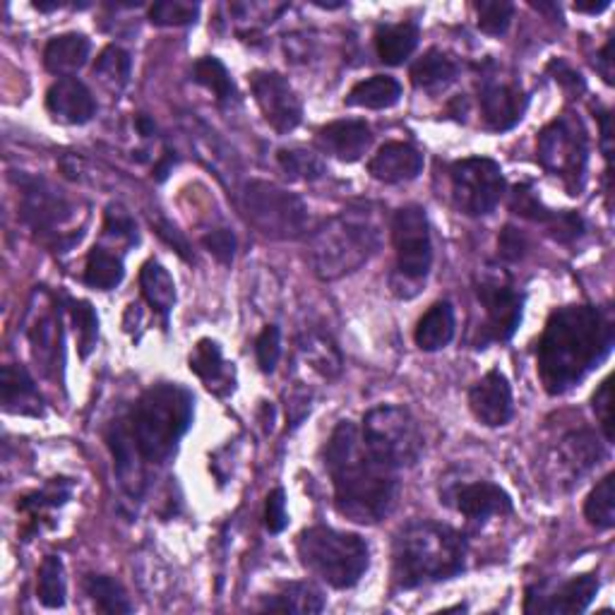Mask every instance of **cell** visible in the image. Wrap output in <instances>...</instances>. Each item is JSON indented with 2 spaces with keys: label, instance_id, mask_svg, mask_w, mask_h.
Wrapping results in <instances>:
<instances>
[{
  "label": "cell",
  "instance_id": "17",
  "mask_svg": "<svg viewBox=\"0 0 615 615\" xmlns=\"http://www.w3.org/2000/svg\"><path fill=\"white\" fill-rule=\"evenodd\" d=\"M109 447L116 459V474L121 479V486L130 496H140L145 488V459L137 449V443L133 437L130 421H116L111 425L109 433Z\"/></svg>",
  "mask_w": 615,
  "mask_h": 615
},
{
  "label": "cell",
  "instance_id": "53",
  "mask_svg": "<svg viewBox=\"0 0 615 615\" xmlns=\"http://www.w3.org/2000/svg\"><path fill=\"white\" fill-rule=\"evenodd\" d=\"M550 68H558V82L560 84H570V90H584V82H582V78H580V72H574V70H570L568 66H565V62H554V66Z\"/></svg>",
  "mask_w": 615,
  "mask_h": 615
},
{
  "label": "cell",
  "instance_id": "35",
  "mask_svg": "<svg viewBox=\"0 0 615 615\" xmlns=\"http://www.w3.org/2000/svg\"><path fill=\"white\" fill-rule=\"evenodd\" d=\"M123 260L118 255L109 253L106 248H94L90 258H87V267H84V282L102 288V292H109V288H116L123 282Z\"/></svg>",
  "mask_w": 615,
  "mask_h": 615
},
{
  "label": "cell",
  "instance_id": "43",
  "mask_svg": "<svg viewBox=\"0 0 615 615\" xmlns=\"http://www.w3.org/2000/svg\"><path fill=\"white\" fill-rule=\"evenodd\" d=\"M70 316L75 322V330H78L80 337V354L82 358H87L92 354V349L96 346V337H99V320L94 308L87 304V300H68Z\"/></svg>",
  "mask_w": 615,
  "mask_h": 615
},
{
  "label": "cell",
  "instance_id": "33",
  "mask_svg": "<svg viewBox=\"0 0 615 615\" xmlns=\"http://www.w3.org/2000/svg\"><path fill=\"white\" fill-rule=\"evenodd\" d=\"M84 589H87V596L94 601V606L102 613H111V615L133 613L128 594H125V589L113 580V577L90 574L84 582Z\"/></svg>",
  "mask_w": 615,
  "mask_h": 615
},
{
  "label": "cell",
  "instance_id": "18",
  "mask_svg": "<svg viewBox=\"0 0 615 615\" xmlns=\"http://www.w3.org/2000/svg\"><path fill=\"white\" fill-rule=\"evenodd\" d=\"M316 143L322 152L351 164L368 152L373 133L366 121H334L318 130Z\"/></svg>",
  "mask_w": 615,
  "mask_h": 615
},
{
  "label": "cell",
  "instance_id": "7",
  "mask_svg": "<svg viewBox=\"0 0 615 615\" xmlns=\"http://www.w3.org/2000/svg\"><path fill=\"white\" fill-rule=\"evenodd\" d=\"M392 243L397 250L392 292L399 298H413L421 292L433 265L431 224L423 207L407 205L395 212Z\"/></svg>",
  "mask_w": 615,
  "mask_h": 615
},
{
  "label": "cell",
  "instance_id": "14",
  "mask_svg": "<svg viewBox=\"0 0 615 615\" xmlns=\"http://www.w3.org/2000/svg\"><path fill=\"white\" fill-rule=\"evenodd\" d=\"M479 104H481V116L488 130L493 133H505L512 130L524 118L526 104L529 99L524 96L520 87L496 82L488 78L481 84L479 92Z\"/></svg>",
  "mask_w": 615,
  "mask_h": 615
},
{
  "label": "cell",
  "instance_id": "56",
  "mask_svg": "<svg viewBox=\"0 0 615 615\" xmlns=\"http://www.w3.org/2000/svg\"><path fill=\"white\" fill-rule=\"evenodd\" d=\"M171 164H173V155H164V161H161V164L155 169V173H157V179L159 181H164L167 179V173H169V169H171Z\"/></svg>",
  "mask_w": 615,
  "mask_h": 615
},
{
  "label": "cell",
  "instance_id": "38",
  "mask_svg": "<svg viewBox=\"0 0 615 615\" xmlns=\"http://www.w3.org/2000/svg\"><path fill=\"white\" fill-rule=\"evenodd\" d=\"M584 514L589 524H594L596 529H611L615 524V476L608 474L599 481L592 493L586 498Z\"/></svg>",
  "mask_w": 615,
  "mask_h": 615
},
{
  "label": "cell",
  "instance_id": "29",
  "mask_svg": "<svg viewBox=\"0 0 615 615\" xmlns=\"http://www.w3.org/2000/svg\"><path fill=\"white\" fill-rule=\"evenodd\" d=\"M140 286L143 296L147 298V304L152 306L155 312H159L164 324L169 322V312L175 306V284L169 270L161 265L157 260H149L143 265L140 272Z\"/></svg>",
  "mask_w": 615,
  "mask_h": 615
},
{
  "label": "cell",
  "instance_id": "30",
  "mask_svg": "<svg viewBox=\"0 0 615 615\" xmlns=\"http://www.w3.org/2000/svg\"><path fill=\"white\" fill-rule=\"evenodd\" d=\"M452 337H455V308L441 300L419 320L417 344L421 351H441L452 342Z\"/></svg>",
  "mask_w": 615,
  "mask_h": 615
},
{
  "label": "cell",
  "instance_id": "6",
  "mask_svg": "<svg viewBox=\"0 0 615 615\" xmlns=\"http://www.w3.org/2000/svg\"><path fill=\"white\" fill-rule=\"evenodd\" d=\"M298 556L312 574L334 589L356 586L371 565L368 544L358 534L332 526H310L300 532Z\"/></svg>",
  "mask_w": 615,
  "mask_h": 615
},
{
  "label": "cell",
  "instance_id": "12",
  "mask_svg": "<svg viewBox=\"0 0 615 615\" xmlns=\"http://www.w3.org/2000/svg\"><path fill=\"white\" fill-rule=\"evenodd\" d=\"M250 90L255 94L262 116L274 130L286 135L298 128L300 118H304V106H300L294 87L280 72H253L250 75Z\"/></svg>",
  "mask_w": 615,
  "mask_h": 615
},
{
  "label": "cell",
  "instance_id": "22",
  "mask_svg": "<svg viewBox=\"0 0 615 615\" xmlns=\"http://www.w3.org/2000/svg\"><path fill=\"white\" fill-rule=\"evenodd\" d=\"M457 510L471 522H486L493 514L512 512V498L491 481H476L457 491Z\"/></svg>",
  "mask_w": 615,
  "mask_h": 615
},
{
  "label": "cell",
  "instance_id": "51",
  "mask_svg": "<svg viewBox=\"0 0 615 615\" xmlns=\"http://www.w3.org/2000/svg\"><path fill=\"white\" fill-rule=\"evenodd\" d=\"M498 248H500V255H503L508 262H517L524 258L526 238L514 229V226H505L503 234L498 238Z\"/></svg>",
  "mask_w": 615,
  "mask_h": 615
},
{
  "label": "cell",
  "instance_id": "4",
  "mask_svg": "<svg viewBox=\"0 0 615 615\" xmlns=\"http://www.w3.org/2000/svg\"><path fill=\"white\" fill-rule=\"evenodd\" d=\"M380 226L368 205L339 212L312 234L310 262L324 282H337L361 270L378 253Z\"/></svg>",
  "mask_w": 615,
  "mask_h": 615
},
{
  "label": "cell",
  "instance_id": "44",
  "mask_svg": "<svg viewBox=\"0 0 615 615\" xmlns=\"http://www.w3.org/2000/svg\"><path fill=\"white\" fill-rule=\"evenodd\" d=\"M200 15L197 3H185V0H161L149 10V20L159 27H181V24H193Z\"/></svg>",
  "mask_w": 615,
  "mask_h": 615
},
{
  "label": "cell",
  "instance_id": "5",
  "mask_svg": "<svg viewBox=\"0 0 615 615\" xmlns=\"http://www.w3.org/2000/svg\"><path fill=\"white\" fill-rule=\"evenodd\" d=\"M195 399L181 385H155L137 399L130 429L147 464H164L193 423Z\"/></svg>",
  "mask_w": 615,
  "mask_h": 615
},
{
  "label": "cell",
  "instance_id": "37",
  "mask_svg": "<svg viewBox=\"0 0 615 615\" xmlns=\"http://www.w3.org/2000/svg\"><path fill=\"white\" fill-rule=\"evenodd\" d=\"M300 351H304L310 366L320 371L324 378H337L339 371H342V354H339V349L328 337L318 332L306 334L300 339Z\"/></svg>",
  "mask_w": 615,
  "mask_h": 615
},
{
  "label": "cell",
  "instance_id": "54",
  "mask_svg": "<svg viewBox=\"0 0 615 615\" xmlns=\"http://www.w3.org/2000/svg\"><path fill=\"white\" fill-rule=\"evenodd\" d=\"M608 5H611V0H601V3H574V10L577 12H592V15H596V12H604Z\"/></svg>",
  "mask_w": 615,
  "mask_h": 615
},
{
  "label": "cell",
  "instance_id": "41",
  "mask_svg": "<svg viewBox=\"0 0 615 615\" xmlns=\"http://www.w3.org/2000/svg\"><path fill=\"white\" fill-rule=\"evenodd\" d=\"M562 455L565 462H568V467L577 474H584L586 469H592L596 459L601 457V449L596 447V441L592 433L580 431V433H572L562 441Z\"/></svg>",
  "mask_w": 615,
  "mask_h": 615
},
{
  "label": "cell",
  "instance_id": "27",
  "mask_svg": "<svg viewBox=\"0 0 615 615\" xmlns=\"http://www.w3.org/2000/svg\"><path fill=\"white\" fill-rule=\"evenodd\" d=\"M457 80V62L441 48H431L411 66V82L423 92H441Z\"/></svg>",
  "mask_w": 615,
  "mask_h": 615
},
{
  "label": "cell",
  "instance_id": "39",
  "mask_svg": "<svg viewBox=\"0 0 615 615\" xmlns=\"http://www.w3.org/2000/svg\"><path fill=\"white\" fill-rule=\"evenodd\" d=\"M130 56L128 52H123L121 46H106L102 54H99L94 62V75L102 80L111 90H123L130 80Z\"/></svg>",
  "mask_w": 615,
  "mask_h": 615
},
{
  "label": "cell",
  "instance_id": "24",
  "mask_svg": "<svg viewBox=\"0 0 615 615\" xmlns=\"http://www.w3.org/2000/svg\"><path fill=\"white\" fill-rule=\"evenodd\" d=\"M90 58V39L82 34L54 36L44 48V66L58 78H70Z\"/></svg>",
  "mask_w": 615,
  "mask_h": 615
},
{
  "label": "cell",
  "instance_id": "52",
  "mask_svg": "<svg viewBox=\"0 0 615 615\" xmlns=\"http://www.w3.org/2000/svg\"><path fill=\"white\" fill-rule=\"evenodd\" d=\"M613 42H608L604 48H601V54L596 56V70L601 72V78H604L608 84H613Z\"/></svg>",
  "mask_w": 615,
  "mask_h": 615
},
{
  "label": "cell",
  "instance_id": "16",
  "mask_svg": "<svg viewBox=\"0 0 615 615\" xmlns=\"http://www.w3.org/2000/svg\"><path fill=\"white\" fill-rule=\"evenodd\" d=\"M469 407L476 421L488 425V429H500L512 419V387L500 371L486 373L483 378L471 387Z\"/></svg>",
  "mask_w": 615,
  "mask_h": 615
},
{
  "label": "cell",
  "instance_id": "15",
  "mask_svg": "<svg viewBox=\"0 0 615 615\" xmlns=\"http://www.w3.org/2000/svg\"><path fill=\"white\" fill-rule=\"evenodd\" d=\"M599 592V580L594 574H582L574 580L560 584L554 592L544 594L538 589V596L529 592L526 596V613H550V615H577L584 613Z\"/></svg>",
  "mask_w": 615,
  "mask_h": 615
},
{
  "label": "cell",
  "instance_id": "25",
  "mask_svg": "<svg viewBox=\"0 0 615 615\" xmlns=\"http://www.w3.org/2000/svg\"><path fill=\"white\" fill-rule=\"evenodd\" d=\"M30 342L34 358L44 373H52V368H58L62 361V332H60V320L54 312H42L36 316L30 324Z\"/></svg>",
  "mask_w": 615,
  "mask_h": 615
},
{
  "label": "cell",
  "instance_id": "45",
  "mask_svg": "<svg viewBox=\"0 0 615 615\" xmlns=\"http://www.w3.org/2000/svg\"><path fill=\"white\" fill-rule=\"evenodd\" d=\"M255 356H258V366L262 373H272L277 368L280 356H282V334L280 328L274 324H267L262 334L258 337L255 342Z\"/></svg>",
  "mask_w": 615,
  "mask_h": 615
},
{
  "label": "cell",
  "instance_id": "9",
  "mask_svg": "<svg viewBox=\"0 0 615 615\" xmlns=\"http://www.w3.org/2000/svg\"><path fill=\"white\" fill-rule=\"evenodd\" d=\"M363 441L392 469L413 467L423 455V433L419 421L405 407H375L363 419Z\"/></svg>",
  "mask_w": 615,
  "mask_h": 615
},
{
  "label": "cell",
  "instance_id": "3",
  "mask_svg": "<svg viewBox=\"0 0 615 615\" xmlns=\"http://www.w3.org/2000/svg\"><path fill=\"white\" fill-rule=\"evenodd\" d=\"M395 582L401 589L449 580L467 565V542L447 524L413 522L395 538Z\"/></svg>",
  "mask_w": 615,
  "mask_h": 615
},
{
  "label": "cell",
  "instance_id": "46",
  "mask_svg": "<svg viewBox=\"0 0 615 615\" xmlns=\"http://www.w3.org/2000/svg\"><path fill=\"white\" fill-rule=\"evenodd\" d=\"M104 231H106L109 236L125 238V241H128V243H137L135 221L130 219L128 212H125L121 205H111V207H109Z\"/></svg>",
  "mask_w": 615,
  "mask_h": 615
},
{
  "label": "cell",
  "instance_id": "20",
  "mask_svg": "<svg viewBox=\"0 0 615 615\" xmlns=\"http://www.w3.org/2000/svg\"><path fill=\"white\" fill-rule=\"evenodd\" d=\"M368 171L380 183H407L423 171V155L407 143H387L371 159Z\"/></svg>",
  "mask_w": 615,
  "mask_h": 615
},
{
  "label": "cell",
  "instance_id": "34",
  "mask_svg": "<svg viewBox=\"0 0 615 615\" xmlns=\"http://www.w3.org/2000/svg\"><path fill=\"white\" fill-rule=\"evenodd\" d=\"M66 570L58 556H46L39 568V582H36V599L46 608H62L66 606Z\"/></svg>",
  "mask_w": 615,
  "mask_h": 615
},
{
  "label": "cell",
  "instance_id": "40",
  "mask_svg": "<svg viewBox=\"0 0 615 615\" xmlns=\"http://www.w3.org/2000/svg\"><path fill=\"white\" fill-rule=\"evenodd\" d=\"M277 161L282 171L294 181H318L324 175V164L318 155L308 152V149L292 147V149H280Z\"/></svg>",
  "mask_w": 615,
  "mask_h": 615
},
{
  "label": "cell",
  "instance_id": "49",
  "mask_svg": "<svg viewBox=\"0 0 615 615\" xmlns=\"http://www.w3.org/2000/svg\"><path fill=\"white\" fill-rule=\"evenodd\" d=\"M592 409L596 413V419L604 429L606 441H613V417H611V378H606L604 383L599 385V390L592 397Z\"/></svg>",
  "mask_w": 615,
  "mask_h": 615
},
{
  "label": "cell",
  "instance_id": "32",
  "mask_svg": "<svg viewBox=\"0 0 615 615\" xmlns=\"http://www.w3.org/2000/svg\"><path fill=\"white\" fill-rule=\"evenodd\" d=\"M399 99H401V84L395 78H390V75H375L371 80L358 82L354 90L349 92L344 102L346 106L380 111L395 106Z\"/></svg>",
  "mask_w": 615,
  "mask_h": 615
},
{
  "label": "cell",
  "instance_id": "23",
  "mask_svg": "<svg viewBox=\"0 0 615 615\" xmlns=\"http://www.w3.org/2000/svg\"><path fill=\"white\" fill-rule=\"evenodd\" d=\"M0 397H3V407L8 413H22V417H39L44 411L42 395L36 390V383L27 368L10 366L0 373Z\"/></svg>",
  "mask_w": 615,
  "mask_h": 615
},
{
  "label": "cell",
  "instance_id": "28",
  "mask_svg": "<svg viewBox=\"0 0 615 615\" xmlns=\"http://www.w3.org/2000/svg\"><path fill=\"white\" fill-rule=\"evenodd\" d=\"M421 39V32L413 22L401 24H387L375 34V46H378V56L387 66H401L413 52H417Z\"/></svg>",
  "mask_w": 615,
  "mask_h": 615
},
{
  "label": "cell",
  "instance_id": "48",
  "mask_svg": "<svg viewBox=\"0 0 615 615\" xmlns=\"http://www.w3.org/2000/svg\"><path fill=\"white\" fill-rule=\"evenodd\" d=\"M203 243L209 253L221 262V265H231L234 253H236V238L231 231H226V229L212 231L203 238Z\"/></svg>",
  "mask_w": 615,
  "mask_h": 615
},
{
  "label": "cell",
  "instance_id": "10",
  "mask_svg": "<svg viewBox=\"0 0 615 615\" xmlns=\"http://www.w3.org/2000/svg\"><path fill=\"white\" fill-rule=\"evenodd\" d=\"M536 152L542 167L558 175L570 195H580L589 159L586 133L580 118L572 113H562L554 123H548L538 135Z\"/></svg>",
  "mask_w": 615,
  "mask_h": 615
},
{
  "label": "cell",
  "instance_id": "47",
  "mask_svg": "<svg viewBox=\"0 0 615 615\" xmlns=\"http://www.w3.org/2000/svg\"><path fill=\"white\" fill-rule=\"evenodd\" d=\"M288 524V514H286V496L282 488L272 491L267 496V505H265V526L270 534H282Z\"/></svg>",
  "mask_w": 615,
  "mask_h": 615
},
{
  "label": "cell",
  "instance_id": "31",
  "mask_svg": "<svg viewBox=\"0 0 615 615\" xmlns=\"http://www.w3.org/2000/svg\"><path fill=\"white\" fill-rule=\"evenodd\" d=\"M262 608L280 611V613L312 615V613H322L324 596L316 584L292 582V584H284L274 596H270Z\"/></svg>",
  "mask_w": 615,
  "mask_h": 615
},
{
  "label": "cell",
  "instance_id": "1",
  "mask_svg": "<svg viewBox=\"0 0 615 615\" xmlns=\"http://www.w3.org/2000/svg\"><path fill=\"white\" fill-rule=\"evenodd\" d=\"M324 467L334 486L339 514L356 524H378L395 508L397 469L363 441L356 423L342 421L324 445Z\"/></svg>",
  "mask_w": 615,
  "mask_h": 615
},
{
  "label": "cell",
  "instance_id": "36",
  "mask_svg": "<svg viewBox=\"0 0 615 615\" xmlns=\"http://www.w3.org/2000/svg\"><path fill=\"white\" fill-rule=\"evenodd\" d=\"M193 80L203 84L205 90L217 96V102H234L236 99V84L231 80L229 70L224 68V62L215 56L200 58L193 66Z\"/></svg>",
  "mask_w": 615,
  "mask_h": 615
},
{
  "label": "cell",
  "instance_id": "2",
  "mask_svg": "<svg viewBox=\"0 0 615 615\" xmlns=\"http://www.w3.org/2000/svg\"><path fill=\"white\" fill-rule=\"evenodd\" d=\"M613 346V322L594 306H568L550 316L538 342V375L548 395L582 383Z\"/></svg>",
  "mask_w": 615,
  "mask_h": 615
},
{
  "label": "cell",
  "instance_id": "11",
  "mask_svg": "<svg viewBox=\"0 0 615 615\" xmlns=\"http://www.w3.org/2000/svg\"><path fill=\"white\" fill-rule=\"evenodd\" d=\"M452 200L469 217H486L505 195V175L498 161L486 157L462 159L452 167Z\"/></svg>",
  "mask_w": 615,
  "mask_h": 615
},
{
  "label": "cell",
  "instance_id": "13",
  "mask_svg": "<svg viewBox=\"0 0 615 615\" xmlns=\"http://www.w3.org/2000/svg\"><path fill=\"white\" fill-rule=\"evenodd\" d=\"M476 294H479V300L488 316L486 339L508 342L522 322L524 296L514 292L510 280L503 277V274H486L479 286H476Z\"/></svg>",
  "mask_w": 615,
  "mask_h": 615
},
{
  "label": "cell",
  "instance_id": "21",
  "mask_svg": "<svg viewBox=\"0 0 615 615\" xmlns=\"http://www.w3.org/2000/svg\"><path fill=\"white\" fill-rule=\"evenodd\" d=\"M46 106L62 123L82 125L94 118L96 102L87 84L75 78H62L46 94Z\"/></svg>",
  "mask_w": 615,
  "mask_h": 615
},
{
  "label": "cell",
  "instance_id": "55",
  "mask_svg": "<svg viewBox=\"0 0 615 615\" xmlns=\"http://www.w3.org/2000/svg\"><path fill=\"white\" fill-rule=\"evenodd\" d=\"M135 125H137V130H140V135L143 137H149V135H155V123L149 121L147 116H137V121H135Z\"/></svg>",
  "mask_w": 615,
  "mask_h": 615
},
{
  "label": "cell",
  "instance_id": "19",
  "mask_svg": "<svg viewBox=\"0 0 615 615\" xmlns=\"http://www.w3.org/2000/svg\"><path fill=\"white\" fill-rule=\"evenodd\" d=\"M70 217V205L62 200L54 187L42 181H30L24 185L22 195V219L34 231H52Z\"/></svg>",
  "mask_w": 615,
  "mask_h": 615
},
{
  "label": "cell",
  "instance_id": "8",
  "mask_svg": "<svg viewBox=\"0 0 615 615\" xmlns=\"http://www.w3.org/2000/svg\"><path fill=\"white\" fill-rule=\"evenodd\" d=\"M246 219L274 241H294L308 229V207L298 195L267 181H250L241 193Z\"/></svg>",
  "mask_w": 615,
  "mask_h": 615
},
{
  "label": "cell",
  "instance_id": "26",
  "mask_svg": "<svg viewBox=\"0 0 615 615\" xmlns=\"http://www.w3.org/2000/svg\"><path fill=\"white\" fill-rule=\"evenodd\" d=\"M191 371L217 395H226L234 390V380L229 371H226L221 349L217 342H212V339H200L197 342L195 351L191 354Z\"/></svg>",
  "mask_w": 615,
  "mask_h": 615
},
{
  "label": "cell",
  "instance_id": "42",
  "mask_svg": "<svg viewBox=\"0 0 615 615\" xmlns=\"http://www.w3.org/2000/svg\"><path fill=\"white\" fill-rule=\"evenodd\" d=\"M476 15H479V30L483 34L503 36L510 30L514 5L508 0H481L476 3Z\"/></svg>",
  "mask_w": 615,
  "mask_h": 615
},
{
  "label": "cell",
  "instance_id": "50",
  "mask_svg": "<svg viewBox=\"0 0 615 615\" xmlns=\"http://www.w3.org/2000/svg\"><path fill=\"white\" fill-rule=\"evenodd\" d=\"M152 226H155V231H157V236L161 238V241H167V243H169V246L175 250V253H179L183 260H187V262L193 260L191 246H187L185 236H183L179 229H175V226H173L171 221L157 217V219H152Z\"/></svg>",
  "mask_w": 615,
  "mask_h": 615
}]
</instances>
